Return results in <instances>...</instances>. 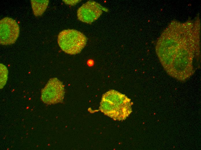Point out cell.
Returning <instances> with one entry per match:
<instances>
[{"label":"cell","mask_w":201,"mask_h":150,"mask_svg":"<svg viewBox=\"0 0 201 150\" xmlns=\"http://www.w3.org/2000/svg\"><path fill=\"white\" fill-rule=\"evenodd\" d=\"M133 103L125 95L111 90L103 95L99 110L114 121H122L132 112Z\"/></svg>","instance_id":"7a4b0ae2"},{"label":"cell","mask_w":201,"mask_h":150,"mask_svg":"<svg viewBox=\"0 0 201 150\" xmlns=\"http://www.w3.org/2000/svg\"><path fill=\"white\" fill-rule=\"evenodd\" d=\"M64 2L65 3V4L70 5H74L76 4H77L79 3L81 1V0H63Z\"/></svg>","instance_id":"9c48e42d"},{"label":"cell","mask_w":201,"mask_h":150,"mask_svg":"<svg viewBox=\"0 0 201 150\" xmlns=\"http://www.w3.org/2000/svg\"><path fill=\"white\" fill-rule=\"evenodd\" d=\"M31 7L36 16H42L45 12L49 2L48 0H31Z\"/></svg>","instance_id":"52a82bcc"},{"label":"cell","mask_w":201,"mask_h":150,"mask_svg":"<svg viewBox=\"0 0 201 150\" xmlns=\"http://www.w3.org/2000/svg\"><path fill=\"white\" fill-rule=\"evenodd\" d=\"M87 38L83 33L72 29L64 30L57 37L58 44L65 52L70 55L79 53L85 46Z\"/></svg>","instance_id":"3957f363"},{"label":"cell","mask_w":201,"mask_h":150,"mask_svg":"<svg viewBox=\"0 0 201 150\" xmlns=\"http://www.w3.org/2000/svg\"><path fill=\"white\" fill-rule=\"evenodd\" d=\"M65 94L64 87L62 82L56 78L50 79L42 90L40 98L47 104L62 102Z\"/></svg>","instance_id":"277c9868"},{"label":"cell","mask_w":201,"mask_h":150,"mask_svg":"<svg viewBox=\"0 0 201 150\" xmlns=\"http://www.w3.org/2000/svg\"><path fill=\"white\" fill-rule=\"evenodd\" d=\"M187 30V29H186ZM175 32L168 38H161L156 47L157 55L170 76L184 81L194 73L193 61L199 52L198 33L192 27L186 31Z\"/></svg>","instance_id":"6da1fadb"},{"label":"cell","mask_w":201,"mask_h":150,"mask_svg":"<svg viewBox=\"0 0 201 150\" xmlns=\"http://www.w3.org/2000/svg\"><path fill=\"white\" fill-rule=\"evenodd\" d=\"M88 64L90 66L92 65L93 64V61L91 60H90L88 62Z\"/></svg>","instance_id":"30bf717a"},{"label":"cell","mask_w":201,"mask_h":150,"mask_svg":"<svg viewBox=\"0 0 201 150\" xmlns=\"http://www.w3.org/2000/svg\"><path fill=\"white\" fill-rule=\"evenodd\" d=\"M20 33L19 26L12 18L5 17L0 21V43L3 45L14 44Z\"/></svg>","instance_id":"5b68a950"},{"label":"cell","mask_w":201,"mask_h":150,"mask_svg":"<svg viewBox=\"0 0 201 150\" xmlns=\"http://www.w3.org/2000/svg\"><path fill=\"white\" fill-rule=\"evenodd\" d=\"M103 11L107 12L108 10L95 1H89L78 9L77 17L79 20L90 24L100 17Z\"/></svg>","instance_id":"8992f818"},{"label":"cell","mask_w":201,"mask_h":150,"mask_svg":"<svg viewBox=\"0 0 201 150\" xmlns=\"http://www.w3.org/2000/svg\"><path fill=\"white\" fill-rule=\"evenodd\" d=\"M0 89H2L6 84L8 78V70L6 67L0 63Z\"/></svg>","instance_id":"ba28073f"}]
</instances>
